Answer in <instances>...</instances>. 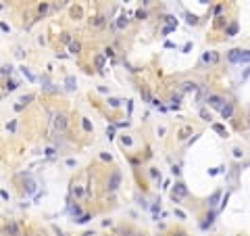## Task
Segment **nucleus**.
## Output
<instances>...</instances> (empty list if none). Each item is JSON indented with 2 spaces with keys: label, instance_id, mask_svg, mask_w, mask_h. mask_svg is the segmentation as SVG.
Wrapping results in <instances>:
<instances>
[{
  "label": "nucleus",
  "instance_id": "f257e3e1",
  "mask_svg": "<svg viewBox=\"0 0 250 236\" xmlns=\"http://www.w3.org/2000/svg\"><path fill=\"white\" fill-rule=\"evenodd\" d=\"M206 103L211 104V107H215V109H219V111H221V107L227 103V100H225L223 96H219V94H208V96H206Z\"/></svg>",
  "mask_w": 250,
  "mask_h": 236
},
{
  "label": "nucleus",
  "instance_id": "f03ea898",
  "mask_svg": "<svg viewBox=\"0 0 250 236\" xmlns=\"http://www.w3.org/2000/svg\"><path fill=\"white\" fill-rule=\"evenodd\" d=\"M119 184H121V174L115 171V174L109 178V186H106V188H109V192H115V190L119 188Z\"/></svg>",
  "mask_w": 250,
  "mask_h": 236
},
{
  "label": "nucleus",
  "instance_id": "7ed1b4c3",
  "mask_svg": "<svg viewBox=\"0 0 250 236\" xmlns=\"http://www.w3.org/2000/svg\"><path fill=\"white\" fill-rule=\"evenodd\" d=\"M67 123H69V121H67V115H56L54 117V130L56 132H65V130H67Z\"/></svg>",
  "mask_w": 250,
  "mask_h": 236
},
{
  "label": "nucleus",
  "instance_id": "20e7f679",
  "mask_svg": "<svg viewBox=\"0 0 250 236\" xmlns=\"http://www.w3.org/2000/svg\"><path fill=\"white\" fill-rule=\"evenodd\" d=\"M7 234L8 236H21V228L17 222H8L7 224Z\"/></svg>",
  "mask_w": 250,
  "mask_h": 236
},
{
  "label": "nucleus",
  "instance_id": "39448f33",
  "mask_svg": "<svg viewBox=\"0 0 250 236\" xmlns=\"http://www.w3.org/2000/svg\"><path fill=\"white\" fill-rule=\"evenodd\" d=\"M231 63H242V50L240 48H234L231 52H229V56H227Z\"/></svg>",
  "mask_w": 250,
  "mask_h": 236
},
{
  "label": "nucleus",
  "instance_id": "423d86ee",
  "mask_svg": "<svg viewBox=\"0 0 250 236\" xmlns=\"http://www.w3.org/2000/svg\"><path fill=\"white\" fill-rule=\"evenodd\" d=\"M187 195V190H186V184H175V190H173V195L175 199H179V196H186Z\"/></svg>",
  "mask_w": 250,
  "mask_h": 236
},
{
  "label": "nucleus",
  "instance_id": "0eeeda50",
  "mask_svg": "<svg viewBox=\"0 0 250 236\" xmlns=\"http://www.w3.org/2000/svg\"><path fill=\"white\" fill-rule=\"evenodd\" d=\"M231 113H234V107H231V103H225V104L221 107V115H223V119L231 117Z\"/></svg>",
  "mask_w": 250,
  "mask_h": 236
},
{
  "label": "nucleus",
  "instance_id": "6e6552de",
  "mask_svg": "<svg viewBox=\"0 0 250 236\" xmlns=\"http://www.w3.org/2000/svg\"><path fill=\"white\" fill-rule=\"evenodd\" d=\"M202 61H204V63H217V61H219V56H217L215 52H204V55H202Z\"/></svg>",
  "mask_w": 250,
  "mask_h": 236
},
{
  "label": "nucleus",
  "instance_id": "1a4fd4ad",
  "mask_svg": "<svg viewBox=\"0 0 250 236\" xmlns=\"http://www.w3.org/2000/svg\"><path fill=\"white\" fill-rule=\"evenodd\" d=\"M29 100H34V94H27V96H23V98L19 100V104L15 107V109H17V111H21V109H23V107H25V104H27Z\"/></svg>",
  "mask_w": 250,
  "mask_h": 236
},
{
  "label": "nucleus",
  "instance_id": "9d476101",
  "mask_svg": "<svg viewBox=\"0 0 250 236\" xmlns=\"http://www.w3.org/2000/svg\"><path fill=\"white\" fill-rule=\"evenodd\" d=\"M190 134H192V128H190V125L181 128V130H179V140H186V138H190Z\"/></svg>",
  "mask_w": 250,
  "mask_h": 236
},
{
  "label": "nucleus",
  "instance_id": "9b49d317",
  "mask_svg": "<svg viewBox=\"0 0 250 236\" xmlns=\"http://www.w3.org/2000/svg\"><path fill=\"white\" fill-rule=\"evenodd\" d=\"M94 65H96V69H102V67H104V55H96Z\"/></svg>",
  "mask_w": 250,
  "mask_h": 236
},
{
  "label": "nucleus",
  "instance_id": "f8f14e48",
  "mask_svg": "<svg viewBox=\"0 0 250 236\" xmlns=\"http://www.w3.org/2000/svg\"><path fill=\"white\" fill-rule=\"evenodd\" d=\"M69 50L73 52V55H77V52L81 50V44H79V42H71V44H69Z\"/></svg>",
  "mask_w": 250,
  "mask_h": 236
},
{
  "label": "nucleus",
  "instance_id": "ddd939ff",
  "mask_svg": "<svg viewBox=\"0 0 250 236\" xmlns=\"http://www.w3.org/2000/svg\"><path fill=\"white\" fill-rule=\"evenodd\" d=\"M125 25H127V17H125V15H121V17H119V21H117V27L123 29Z\"/></svg>",
  "mask_w": 250,
  "mask_h": 236
},
{
  "label": "nucleus",
  "instance_id": "4468645a",
  "mask_svg": "<svg viewBox=\"0 0 250 236\" xmlns=\"http://www.w3.org/2000/svg\"><path fill=\"white\" fill-rule=\"evenodd\" d=\"M213 130H215L217 134H221V136H227V132H225V128H223V125H219V123H215V125H213Z\"/></svg>",
  "mask_w": 250,
  "mask_h": 236
},
{
  "label": "nucleus",
  "instance_id": "2eb2a0df",
  "mask_svg": "<svg viewBox=\"0 0 250 236\" xmlns=\"http://www.w3.org/2000/svg\"><path fill=\"white\" fill-rule=\"evenodd\" d=\"M92 25H94V27H100V25H104V17H102V15H100V17H96V19L92 21Z\"/></svg>",
  "mask_w": 250,
  "mask_h": 236
},
{
  "label": "nucleus",
  "instance_id": "dca6fc26",
  "mask_svg": "<svg viewBox=\"0 0 250 236\" xmlns=\"http://www.w3.org/2000/svg\"><path fill=\"white\" fill-rule=\"evenodd\" d=\"M23 75L27 77L29 82H35V75H34V73H31V71H29V69H25V67H23Z\"/></svg>",
  "mask_w": 250,
  "mask_h": 236
},
{
  "label": "nucleus",
  "instance_id": "f3484780",
  "mask_svg": "<svg viewBox=\"0 0 250 236\" xmlns=\"http://www.w3.org/2000/svg\"><path fill=\"white\" fill-rule=\"evenodd\" d=\"M236 34H238V25H236V23H231V25L227 27V36H236Z\"/></svg>",
  "mask_w": 250,
  "mask_h": 236
},
{
  "label": "nucleus",
  "instance_id": "a211bd4d",
  "mask_svg": "<svg viewBox=\"0 0 250 236\" xmlns=\"http://www.w3.org/2000/svg\"><path fill=\"white\" fill-rule=\"evenodd\" d=\"M183 90H186V92L196 90V84H194V82H186V84H183Z\"/></svg>",
  "mask_w": 250,
  "mask_h": 236
},
{
  "label": "nucleus",
  "instance_id": "6ab92c4d",
  "mask_svg": "<svg viewBox=\"0 0 250 236\" xmlns=\"http://www.w3.org/2000/svg\"><path fill=\"white\" fill-rule=\"evenodd\" d=\"M109 104H111L113 109H117L119 104H121V100H119V98H109Z\"/></svg>",
  "mask_w": 250,
  "mask_h": 236
},
{
  "label": "nucleus",
  "instance_id": "aec40b11",
  "mask_svg": "<svg viewBox=\"0 0 250 236\" xmlns=\"http://www.w3.org/2000/svg\"><path fill=\"white\" fill-rule=\"evenodd\" d=\"M186 19H187V23H190V25H196V23H198V19H196L194 15H186Z\"/></svg>",
  "mask_w": 250,
  "mask_h": 236
},
{
  "label": "nucleus",
  "instance_id": "412c9836",
  "mask_svg": "<svg viewBox=\"0 0 250 236\" xmlns=\"http://www.w3.org/2000/svg\"><path fill=\"white\" fill-rule=\"evenodd\" d=\"M4 88H7V92H13L15 88H17V84H15V82H7V86H4Z\"/></svg>",
  "mask_w": 250,
  "mask_h": 236
},
{
  "label": "nucleus",
  "instance_id": "4be33fe9",
  "mask_svg": "<svg viewBox=\"0 0 250 236\" xmlns=\"http://www.w3.org/2000/svg\"><path fill=\"white\" fill-rule=\"evenodd\" d=\"M200 117H202V119H206V121H208V119H211V113H208L206 109H200Z\"/></svg>",
  "mask_w": 250,
  "mask_h": 236
},
{
  "label": "nucleus",
  "instance_id": "5701e85b",
  "mask_svg": "<svg viewBox=\"0 0 250 236\" xmlns=\"http://www.w3.org/2000/svg\"><path fill=\"white\" fill-rule=\"evenodd\" d=\"M81 125H83V130H86V132H90V130H92V123L88 121V119H83V121H81Z\"/></svg>",
  "mask_w": 250,
  "mask_h": 236
},
{
  "label": "nucleus",
  "instance_id": "b1692460",
  "mask_svg": "<svg viewBox=\"0 0 250 236\" xmlns=\"http://www.w3.org/2000/svg\"><path fill=\"white\" fill-rule=\"evenodd\" d=\"M67 88H69V90L75 88V79H73V77H67Z\"/></svg>",
  "mask_w": 250,
  "mask_h": 236
},
{
  "label": "nucleus",
  "instance_id": "393cba45",
  "mask_svg": "<svg viewBox=\"0 0 250 236\" xmlns=\"http://www.w3.org/2000/svg\"><path fill=\"white\" fill-rule=\"evenodd\" d=\"M213 217H215V215H213V213H211V215L206 217V222L202 224V228H208V226H211V224H213Z\"/></svg>",
  "mask_w": 250,
  "mask_h": 236
},
{
  "label": "nucleus",
  "instance_id": "a878e982",
  "mask_svg": "<svg viewBox=\"0 0 250 236\" xmlns=\"http://www.w3.org/2000/svg\"><path fill=\"white\" fill-rule=\"evenodd\" d=\"M248 59H250V55H248V50H242V63L246 65L248 63Z\"/></svg>",
  "mask_w": 250,
  "mask_h": 236
},
{
  "label": "nucleus",
  "instance_id": "bb28decb",
  "mask_svg": "<svg viewBox=\"0 0 250 236\" xmlns=\"http://www.w3.org/2000/svg\"><path fill=\"white\" fill-rule=\"evenodd\" d=\"M219 195H221V192H215V195L211 196V203H208L211 207H213V205H215V203H217V199H219Z\"/></svg>",
  "mask_w": 250,
  "mask_h": 236
},
{
  "label": "nucleus",
  "instance_id": "cd10ccee",
  "mask_svg": "<svg viewBox=\"0 0 250 236\" xmlns=\"http://www.w3.org/2000/svg\"><path fill=\"white\" fill-rule=\"evenodd\" d=\"M175 215L179 217V219H186V213H183V211H181V209H175Z\"/></svg>",
  "mask_w": 250,
  "mask_h": 236
},
{
  "label": "nucleus",
  "instance_id": "c85d7f7f",
  "mask_svg": "<svg viewBox=\"0 0 250 236\" xmlns=\"http://www.w3.org/2000/svg\"><path fill=\"white\" fill-rule=\"evenodd\" d=\"M77 222H79V224H86V222H90V215H81L79 219H77Z\"/></svg>",
  "mask_w": 250,
  "mask_h": 236
},
{
  "label": "nucleus",
  "instance_id": "c756f323",
  "mask_svg": "<svg viewBox=\"0 0 250 236\" xmlns=\"http://www.w3.org/2000/svg\"><path fill=\"white\" fill-rule=\"evenodd\" d=\"M38 11H40V13L44 15V13H46V11H48V4H40V8H38Z\"/></svg>",
  "mask_w": 250,
  "mask_h": 236
},
{
  "label": "nucleus",
  "instance_id": "7c9ffc66",
  "mask_svg": "<svg viewBox=\"0 0 250 236\" xmlns=\"http://www.w3.org/2000/svg\"><path fill=\"white\" fill-rule=\"evenodd\" d=\"M123 144L129 146V144H132V138H129V136H123Z\"/></svg>",
  "mask_w": 250,
  "mask_h": 236
},
{
  "label": "nucleus",
  "instance_id": "2f4dec72",
  "mask_svg": "<svg viewBox=\"0 0 250 236\" xmlns=\"http://www.w3.org/2000/svg\"><path fill=\"white\" fill-rule=\"evenodd\" d=\"M73 195H77V196H81V195H83V190H81V188H73Z\"/></svg>",
  "mask_w": 250,
  "mask_h": 236
},
{
  "label": "nucleus",
  "instance_id": "473e14b6",
  "mask_svg": "<svg viewBox=\"0 0 250 236\" xmlns=\"http://www.w3.org/2000/svg\"><path fill=\"white\" fill-rule=\"evenodd\" d=\"M71 213H81V209L77 207V205H73V207H71Z\"/></svg>",
  "mask_w": 250,
  "mask_h": 236
},
{
  "label": "nucleus",
  "instance_id": "72a5a7b5",
  "mask_svg": "<svg viewBox=\"0 0 250 236\" xmlns=\"http://www.w3.org/2000/svg\"><path fill=\"white\" fill-rule=\"evenodd\" d=\"M11 71H13V67H11V65H7V67H2V73H11Z\"/></svg>",
  "mask_w": 250,
  "mask_h": 236
},
{
  "label": "nucleus",
  "instance_id": "f704fd0d",
  "mask_svg": "<svg viewBox=\"0 0 250 236\" xmlns=\"http://www.w3.org/2000/svg\"><path fill=\"white\" fill-rule=\"evenodd\" d=\"M15 128H17V123H15V121H11V123H8V130H11V132H15Z\"/></svg>",
  "mask_w": 250,
  "mask_h": 236
},
{
  "label": "nucleus",
  "instance_id": "c9c22d12",
  "mask_svg": "<svg viewBox=\"0 0 250 236\" xmlns=\"http://www.w3.org/2000/svg\"><path fill=\"white\" fill-rule=\"evenodd\" d=\"M104 55H106V56H113L115 52H113V48H106V50H104Z\"/></svg>",
  "mask_w": 250,
  "mask_h": 236
},
{
  "label": "nucleus",
  "instance_id": "e433bc0d",
  "mask_svg": "<svg viewBox=\"0 0 250 236\" xmlns=\"http://www.w3.org/2000/svg\"><path fill=\"white\" fill-rule=\"evenodd\" d=\"M136 15H138V19H144V17H146V13H144V11H138Z\"/></svg>",
  "mask_w": 250,
  "mask_h": 236
},
{
  "label": "nucleus",
  "instance_id": "4c0bfd02",
  "mask_svg": "<svg viewBox=\"0 0 250 236\" xmlns=\"http://www.w3.org/2000/svg\"><path fill=\"white\" fill-rule=\"evenodd\" d=\"M175 236H187V234H186V232H177Z\"/></svg>",
  "mask_w": 250,
  "mask_h": 236
},
{
  "label": "nucleus",
  "instance_id": "58836bf2",
  "mask_svg": "<svg viewBox=\"0 0 250 236\" xmlns=\"http://www.w3.org/2000/svg\"><path fill=\"white\" fill-rule=\"evenodd\" d=\"M83 236H94V232H86V234H83Z\"/></svg>",
  "mask_w": 250,
  "mask_h": 236
}]
</instances>
